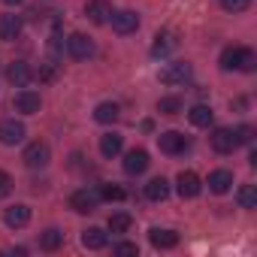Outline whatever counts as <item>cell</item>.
I'll return each mask as SVG.
<instances>
[{
	"instance_id": "5",
	"label": "cell",
	"mask_w": 257,
	"mask_h": 257,
	"mask_svg": "<svg viewBox=\"0 0 257 257\" xmlns=\"http://www.w3.org/2000/svg\"><path fill=\"white\" fill-rule=\"evenodd\" d=\"M109 22H112V31H115V34H121V37L137 34V31H140V16H137L134 10H118V13H112V16H109Z\"/></svg>"
},
{
	"instance_id": "30",
	"label": "cell",
	"mask_w": 257,
	"mask_h": 257,
	"mask_svg": "<svg viewBox=\"0 0 257 257\" xmlns=\"http://www.w3.org/2000/svg\"><path fill=\"white\" fill-rule=\"evenodd\" d=\"M115 254H118V257H137V254H140V245H137V242H118V245H115Z\"/></svg>"
},
{
	"instance_id": "33",
	"label": "cell",
	"mask_w": 257,
	"mask_h": 257,
	"mask_svg": "<svg viewBox=\"0 0 257 257\" xmlns=\"http://www.w3.org/2000/svg\"><path fill=\"white\" fill-rule=\"evenodd\" d=\"M37 79H43V82H49V79H55V64H49V67H43V70L37 73Z\"/></svg>"
},
{
	"instance_id": "24",
	"label": "cell",
	"mask_w": 257,
	"mask_h": 257,
	"mask_svg": "<svg viewBox=\"0 0 257 257\" xmlns=\"http://www.w3.org/2000/svg\"><path fill=\"white\" fill-rule=\"evenodd\" d=\"M61 245H64V233L58 227H49V230L40 233V248L43 251H58Z\"/></svg>"
},
{
	"instance_id": "3",
	"label": "cell",
	"mask_w": 257,
	"mask_h": 257,
	"mask_svg": "<svg viewBox=\"0 0 257 257\" xmlns=\"http://www.w3.org/2000/svg\"><path fill=\"white\" fill-rule=\"evenodd\" d=\"M22 161L31 167V170H43L49 161H52V149H49V143H43V140H37V143H31L28 149H25V155H22Z\"/></svg>"
},
{
	"instance_id": "28",
	"label": "cell",
	"mask_w": 257,
	"mask_h": 257,
	"mask_svg": "<svg viewBox=\"0 0 257 257\" xmlns=\"http://www.w3.org/2000/svg\"><path fill=\"white\" fill-rule=\"evenodd\" d=\"M158 112L161 115H179L182 112V100L179 97H161L158 100Z\"/></svg>"
},
{
	"instance_id": "19",
	"label": "cell",
	"mask_w": 257,
	"mask_h": 257,
	"mask_svg": "<svg viewBox=\"0 0 257 257\" xmlns=\"http://www.w3.org/2000/svg\"><path fill=\"white\" fill-rule=\"evenodd\" d=\"M121 149H124V137L121 134H103L100 137V155L103 158H115V155H121Z\"/></svg>"
},
{
	"instance_id": "2",
	"label": "cell",
	"mask_w": 257,
	"mask_h": 257,
	"mask_svg": "<svg viewBox=\"0 0 257 257\" xmlns=\"http://www.w3.org/2000/svg\"><path fill=\"white\" fill-rule=\"evenodd\" d=\"M191 76H194V67H191L188 61H173V64H167V67L161 70V82L170 85V88L191 82Z\"/></svg>"
},
{
	"instance_id": "17",
	"label": "cell",
	"mask_w": 257,
	"mask_h": 257,
	"mask_svg": "<svg viewBox=\"0 0 257 257\" xmlns=\"http://www.w3.org/2000/svg\"><path fill=\"white\" fill-rule=\"evenodd\" d=\"M82 245L88 251H100V248L109 245V233L100 230V227H88V230H82Z\"/></svg>"
},
{
	"instance_id": "16",
	"label": "cell",
	"mask_w": 257,
	"mask_h": 257,
	"mask_svg": "<svg viewBox=\"0 0 257 257\" xmlns=\"http://www.w3.org/2000/svg\"><path fill=\"white\" fill-rule=\"evenodd\" d=\"M85 16H88L94 25H106L109 16H112V4H109V0H88Z\"/></svg>"
},
{
	"instance_id": "14",
	"label": "cell",
	"mask_w": 257,
	"mask_h": 257,
	"mask_svg": "<svg viewBox=\"0 0 257 257\" xmlns=\"http://www.w3.org/2000/svg\"><path fill=\"white\" fill-rule=\"evenodd\" d=\"M40 106H43V97L37 94V91H19L16 94V112H22V115H37L40 112Z\"/></svg>"
},
{
	"instance_id": "18",
	"label": "cell",
	"mask_w": 257,
	"mask_h": 257,
	"mask_svg": "<svg viewBox=\"0 0 257 257\" xmlns=\"http://www.w3.org/2000/svg\"><path fill=\"white\" fill-rule=\"evenodd\" d=\"M233 188V173L230 170H215L209 173V191L212 194H227Z\"/></svg>"
},
{
	"instance_id": "9",
	"label": "cell",
	"mask_w": 257,
	"mask_h": 257,
	"mask_svg": "<svg viewBox=\"0 0 257 257\" xmlns=\"http://www.w3.org/2000/svg\"><path fill=\"white\" fill-rule=\"evenodd\" d=\"M176 191H179L185 200H194V197L203 191V182H200V176H197V173L182 170V173H179V179H176Z\"/></svg>"
},
{
	"instance_id": "11",
	"label": "cell",
	"mask_w": 257,
	"mask_h": 257,
	"mask_svg": "<svg viewBox=\"0 0 257 257\" xmlns=\"http://www.w3.org/2000/svg\"><path fill=\"white\" fill-rule=\"evenodd\" d=\"M158 146H161L164 155H182V152L188 149V140H185V134H179V131H167V134L158 137Z\"/></svg>"
},
{
	"instance_id": "20",
	"label": "cell",
	"mask_w": 257,
	"mask_h": 257,
	"mask_svg": "<svg viewBox=\"0 0 257 257\" xmlns=\"http://www.w3.org/2000/svg\"><path fill=\"white\" fill-rule=\"evenodd\" d=\"M149 239H152L155 248H176V245H179V233H176V230H161V227H155V230H149Z\"/></svg>"
},
{
	"instance_id": "4",
	"label": "cell",
	"mask_w": 257,
	"mask_h": 257,
	"mask_svg": "<svg viewBox=\"0 0 257 257\" xmlns=\"http://www.w3.org/2000/svg\"><path fill=\"white\" fill-rule=\"evenodd\" d=\"M209 143H212V149H215L218 155H233V152L239 149L236 131H230V127H215L212 137H209Z\"/></svg>"
},
{
	"instance_id": "25",
	"label": "cell",
	"mask_w": 257,
	"mask_h": 257,
	"mask_svg": "<svg viewBox=\"0 0 257 257\" xmlns=\"http://www.w3.org/2000/svg\"><path fill=\"white\" fill-rule=\"evenodd\" d=\"M118 115H121V109H118L115 103H100V106L94 109V118H97L100 124H112V121H118Z\"/></svg>"
},
{
	"instance_id": "12",
	"label": "cell",
	"mask_w": 257,
	"mask_h": 257,
	"mask_svg": "<svg viewBox=\"0 0 257 257\" xmlns=\"http://www.w3.org/2000/svg\"><path fill=\"white\" fill-rule=\"evenodd\" d=\"M4 221H7L10 230H22V227H28V224H31V206H25V203L10 206V209L4 212Z\"/></svg>"
},
{
	"instance_id": "29",
	"label": "cell",
	"mask_w": 257,
	"mask_h": 257,
	"mask_svg": "<svg viewBox=\"0 0 257 257\" xmlns=\"http://www.w3.org/2000/svg\"><path fill=\"white\" fill-rule=\"evenodd\" d=\"M251 7V0H221V10H227V13H245Z\"/></svg>"
},
{
	"instance_id": "32",
	"label": "cell",
	"mask_w": 257,
	"mask_h": 257,
	"mask_svg": "<svg viewBox=\"0 0 257 257\" xmlns=\"http://www.w3.org/2000/svg\"><path fill=\"white\" fill-rule=\"evenodd\" d=\"M10 194H13V176L0 170V200H4V197H10Z\"/></svg>"
},
{
	"instance_id": "27",
	"label": "cell",
	"mask_w": 257,
	"mask_h": 257,
	"mask_svg": "<svg viewBox=\"0 0 257 257\" xmlns=\"http://www.w3.org/2000/svg\"><path fill=\"white\" fill-rule=\"evenodd\" d=\"M131 224H134V218L127 215V212L109 215V233H127V230H131Z\"/></svg>"
},
{
	"instance_id": "31",
	"label": "cell",
	"mask_w": 257,
	"mask_h": 257,
	"mask_svg": "<svg viewBox=\"0 0 257 257\" xmlns=\"http://www.w3.org/2000/svg\"><path fill=\"white\" fill-rule=\"evenodd\" d=\"M97 197H103V200H124V191L118 185H103Z\"/></svg>"
},
{
	"instance_id": "13",
	"label": "cell",
	"mask_w": 257,
	"mask_h": 257,
	"mask_svg": "<svg viewBox=\"0 0 257 257\" xmlns=\"http://www.w3.org/2000/svg\"><path fill=\"white\" fill-rule=\"evenodd\" d=\"M7 79H10V85H16V88H28V82L34 79V70H31V64H25V61H13V64L7 67Z\"/></svg>"
},
{
	"instance_id": "10",
	"label": "cell",
	"mask_w": 257,
	"mask_h": 257,
	"mask_svg": "<svg viewBox=\"0 0 257 257\" xmlns=\"http://www.w3.org/2000/svg\"><path fill=\"white\" fill-rule=\"evenodd\" d=\"M0 143L4 146H19L25 143V124L10 118V121H0Z\"/></svg>"
},
{
	"instance_id": "26",
	"label": "cell",
	"mask_w": 257,
	"mask_h": 257,
	"mask_svg": "<svg viewBox=\"0 0 257 257\" xmlns=\"http://www.w3.org/2000/svg\"><path fill=\"white\" fill-rule=\"evenodd\" d=\"M236 203H239L242 209H257V188H254V185H242V188L236 191Z\"/></svg>"
},
{
	"instance_id": "1",
	"label": "cell",
	"mask_w": 257,
	"mask_h": 257,
	"mask_svg": "<svg viewBox=\"0 0 257 257\" xmlns=\"http://www.w3.org/2000/svg\"><path fill=\"white\" fill-rule=\"evenodd\" d=\"M254 64H257V55L251 52V49H245V46H227L224 52H221V70H242V73H251L254 70Z\"/></svg>"
},
{
	"instance_id": "22",
	"label": "cell",
	"mask_w": 257,
	"mask_h": 257,
	"mask_svg": "<svg viewBox=\"0 0 257 257\" xmlns=\"http://www.w3.org/2000/svg\"><path fill=\"white\" fill-rule=\"evenodd\" d=\"M188 118H191V124H194V127H212V121H215V112H212V106H206V103H197V106L188 112Z\"/></svg>"
},
{
	"instance_id": "21",
	"label": "cell",
	"mask_w": 257,
	"mask_h": 257,
	"mask_svg": "<svg viewBox=\"0 0 257 257\" xmlns=\"http://www.w3.org/2000/svg\"><path fill=\"white\" fill-rule=\"evenodd\" d=\"M179 46V40H176V34H170V31H164V34H158L155 37V46H152V55L155 58H164V55H170L173 49Z\"/></svg>"
},
{
	"instance_id": "15",
	"label": "cell",
	"mask_w": 257,
	"mask_h": 257,
	"mask_svg": "<svg viewBox=\"0 0 257 257\" xmlns=\"http://www.w3.org/2000/svg\"><path fill=\"white\" fill-rule=\"evenodd\" d=\"M19 34H22V16H16V13L0 16V40L13 43V40H19Z\"/></svg>"
},
{
	"instance_id": "23",
	"label": "cell",
	"mask_w": 257,
	"mask_h": 257,
	"mask_svg": "<svg viewBox=\"0 0 257 257\" xmlns=\"http://www.w3.org/2000/svg\"><path fill=\"white\" fill-rule=\"evenodd\" d=\"M146 197H149V200H155V203H164V200L170 197V182H167L164 176L152 179V182L146 185Z\"/></svg>"
},
{
	"instance_id": "34",
	"label": "cell",
	"mask_w": 257,
	"mask_h": 257,
	"mask_svg": "<svg viewBox=\"0 0 257 257\" xmlns=\"http://www.w3.org/2000/svg\"><path fill=\"white\" fill-rule=\"evenodd\" d=\"M4 4H7V7H22L25 0H4Z\"/></svg>"
},
{
	"instance_id": "7",
	"label": "cell",
	"mask_w": 257,
	"mask_h": 257,
	"mask_svg": "<svg viewBox=\"0 0 257 257\" xmlns=\"http://www.w3.org/2000/svg\"><path fill=\"white\" fill-rule=\"evenodd\" d=\"M97 203H100V197H97L94 191H88V188H79V191H73V194H70V209H73V212H79V215L94 212V209H97Z\"/></svg>"
},
{
	"instance_id": "8",
	"label": "cell",
	"mask_w": 257,
	"mask_h": 257,
	"mask_svg": "<svg viewBox=\"0 0 257 257\" xmlns=\"http://www.w3.org/2000/svg\"><path fill=\"white\" fill-rule=\"evenodd\" d=\"M149 152L146 149H131V152H127L124 155V173L127 176H143L146 170H149Z\"/></svg>"
},
{
	"instance_id": "6",
	"label": "cell",
	"mask_w": 257,
	"mask_h": 257,
	"mask_svg": "<svg viewBox=\"0 0 257 257\" xmlns=\"http://www.w3.org/2000/svg\"><path fill=\"white\" fill-rule=\"evenodd\" d=\"M67 52H70V58H76V61H88L97 49H94V40H91V37H85V34H70V37H67Z\"/></svg>"
}]
</instances>
